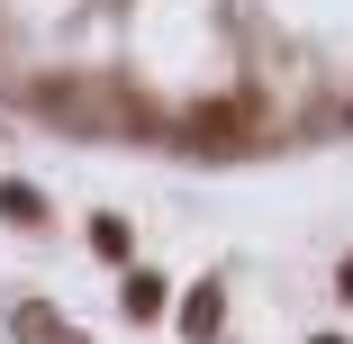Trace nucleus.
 Returning <instances> with one entry per match:
<instances>
[{"label":"nucleus","instance_id":"obj_4","mask_svg":"<svg viewBox=\"0 0 353 344\" xmlns=\"http://www.w3.org/2000/svg\"><path fill=\"white\" fill-rule=\"evenodd\" d=\"M335 299H353V254H344V272H335Z\"/></svg>","mask_w":353,"mask_h":344},{"label":"nucleus","instance_id":"obj_1","mask_svg":"<svg viewBox=\"0 0 353 344\" xmlns=\"http://www.w3.org/2000/svg\"><path fill=\"white\" fill-rule=\"evenodd\" d=\"M118 308H127L136 326H145V317H163V281H154V272H127V290H118Z\"/></svg>","mask_w":353,"mask_h":344},{"label":"nucleus","instance_id":"obj_2","mask_svg":"<svg viewBox=\"0 0 353 344\" xmlns=\"http://www.w3.org/2000/svg\"><path fill=\"white\" fill-rule=\"evenodd\" d=\"M218 317H227V299H218V290H190V299H181V335H199V344L218 335Z\"/></svg>","mask_w":353,"mask_h":344},{"label":"nucleus","instance_id":"obj_5","mask_svg":"<svg viewBox=\"0 0 353 344\" xmlns=\"http://www.w3.org/2000/svg\"><path fill=\"white\" fill-rule=\"evenodd\" d=\"M317 344H344V335H317Z\"/></svg>","mask_w":353,"mask_h":344},{"label":"nucleus","instance_id":"obj_3","mask_svg":"<svg viewBox=\"0 0 353 344\" xmlns=\"http://www.w3.org/2000/svg\"><path fill=\"white\" fill-rule=\"evenodd\" d=\"M0 218H10V227H46V199L28 181H0Z\"/></svg>","mask_w":353,"mask_h":344}]
</instances>
